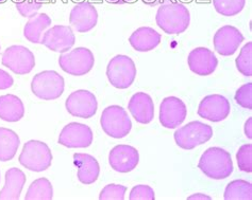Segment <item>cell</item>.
Masks as SVG:
<instances>
[{"instance_id": "2", "label": "cell", "mask_w": 252, "mask_h": 200, "mask_svg": "<svg viewBox=\"0 0 252 200\" xmlns=\"http://www.w3.org/2000/svg\"><path fill=\"white\" fill-rule=\"evenodd\" d=\"M198 168L203 174L214 180L230 177L233 173V161L230 152L220 148H210L200 157Z\"/></svg>"}, {"instance_id": "18", "label": "cell", "mask_w": 252, "mask_h": 200, "mask_svg": "<svg viewBox=\"0 0 252 200\" xmlns=\"http://www.w3.org/2000/svg\"><path fill=\"white\" fill-rule=\"evenodd\" d=\"M188 64L190 71L196 73L197 75L208 76L216 70L218 59L213 51L204 47H198L190 51L188 57Z\"/></svg>"}, {"instance_id": "8", "label": "cell", "mask_w": 252, "mask_h": 200, "mask_svg": "<svg viewBox=\"0 0 252 200\" xmlns=\"http://www.w3.org/2000/svg\"><path fill=\"white\" fill-rule=\"evenodd\" d=\"M95 57L93 52L84 47H79L70 52L62 53L59 57L61 69L74 76H82L94 68Z\"/></svg>"}, {"instance_id": "21", "label": "cell", "mask_w": 252, "mask_h": 200, "mask_svg": "<svg viewBox=\"0 0 252 200\" xmlns=\"http://www.w3.org/2000/svg\"><path fill=\"white\" fill-rule=\"evenodd\" d=\"M162 41V35L149 26H142L132 33L129 43L138 52H148L156 49Z\"/></svg>"}, {"instance_id": "9", "label": "cell", "mask_w": 252, "mask_h": 200, "mask_svg": "<svg viewBox=\"0 0 252 200\" xmlns=\"http://www.w3.org/2000/svg\"><path fill=\"white\" fill-rule=\"evenodd\" d=\"M1 63L15 75L30 73L35 66L34 54L24 46H11L2 53Z\"/></svg>"}, {"instance_id": "16", "label": "cell", "mask_w": 252, "mask_h": 200, "mask_svg": "<svg viewBox=\"0 0 252 200\" xmlns=\"http://www.w3.org/2000/svg\"><path fill=\"white\" fill-rule=\"evenodd\" d=\"M140 162L138 150L130 145H116L110 151L109 163L111 168L118 173L133 171Z\"/></svg>"}, {"instance_id": "12", "label": "cell", "mask_w": 252, "mask_h": 200, "mask_svg": "<svg viewBox=\"0 0 252 200\" xmlns=\"http://www.w3.org/2000/svg\"><path fill=\"white\" fill-rule=\"evenodd\" d=\"M188 108L182 100L177 97L165 98L160 105V123L163 127L175 129L187 119Z\"/></svg>"}, {"instance_id": "32", "label": "cell", "mask_w": 252, "mask_h": 200, "mask_svg": "<svg viewBox=\"0 0 252 200\" xmlns=\"http://www.w3.org/2000/svg\"><path fill=\"white\" fill-rule=\"evenodd\" d=\"M127 186L111 183L104 186L99 195L100 200H124Z\"/></svg>"}, {"instance_id": "20", "label": "cell", "mask_w": 252, "mask_h": 200, "mask_svg": "<svg viewBox=\"0 0 252 200\" xmlns=\"http://www.w3.org/2000/svg\"><path fill=\"white\" fill-rule=\"evenodd\" d=\"M74 164L78 170V179L83 184H93L100 174V165L96 158L89 154H74Z\"/></svg>"}, {"instance_id": "17", "label": "cell", "mask_w": 252, "mask_h": 200, "mask_svg": "<svg viewBox=\"0 0 252 200\" xmlns=\"http://www.w3.org/2000/svg\"><path fill=\"white\" fill-rule=\"evenodd\" d=\"M70 25L77 32L86 33L93 30L98 23V12L90 2H80L72 8L69 15Z\"/></svg>"}, {"instance_id": "24", "label": "cell", "mask_w": 252, "mask_h": 200, "mask_svg": "<svg viewBox=\"0 0 252 200\" xmlns=\"http://www.w3.org/2000/svg\"><path fill=\"white\" fill-rule=\"evenodd\" d=\"M51 25V18L45 13H37L29 18L24 28V36L32 44H41L45 31Z\"/></svg>"}, {"instance_id": "27", "label": "cell", "mask_w": 252, "mask_h": 200, "mask_svg": "<svg viewBox=\"0 0 252 200\" xmlns=\"http://www.w3.org/2000/svg\"><path fill=\"white\" fill-rule=\"evenodd\" d=\"M223 198L225 200H251L252 184L246 180H234L225 188Z\"/></svg>"}, {"instance_id": "23", "label": "cell", "mask_w": 252, "mask_h": 200, "mask_svg": "<svg viewBox=\"0 0 252 200\" xmlns=\"http://www.w3.org/2000/svg\"><path fill=\"white\" fill-rule=\"evenodd\" d=\"M25 116L22 100L14 95L0 97V119L5 122H18Z\"/></svg>"}, {"instance_id": "35", "label": "cell", "mask_w": 252, "mask_h": 200, "mask_svg": "<svg viewBox=\"0 0 252 200\" xmlns=\"http://www.w3.org/2000/svg\"><path fill=\"white\" fill-rule=\"evenodd\" d=\"M14 84V79L8 72L0 69V90H5L11 88Z\"/></svg>"}, {"instance_id": "22", "label": "cell", "mask_w": 252, "mask_h": 200, "mask_svg": "<svg viewBox=\"0 0 252 200\" xmlns=\"http://www.w3.org/2000/svg\"><path fill=\"white\" fill-rule=\"evenodd\" d=\"M5 184L0 191V200H17L21 197L26 183L25 173L17 168H12L5 173Z\"/></svg>"}, {"instance_id": "30", "label": "cell", "mask_w": 252, "mask_h": 200, "mask_svg": "<svg viewBox=\"0 0 252 200\" xmlns=\"http://www.w3.org/2000/svg\"><path fill=\"white\" fill-rule=\"evenodd\" d=\"M17 11L23 17L30 18L37 14L44 4V0H14Z\"/></svg>"}, {"instance_id": "1", "label": "cell", "mask_w": 252, "mask_h": 200, "mask_svg": "<svg viewBox=\"0 0 252 200\" xmlns=\"http://www.w3.org/2000/svg\"><path fill=\"white\" fill-rule=\"evenodd\" d=\"M157 25L166 34L178 35L187 31L190 23L189 9L180 2L161 4L156 16Z\"/></svg>"}, {"instance_id": "37", "label": "cell", "mask_w": 252, "mask_h": 200, "mask_svg": "<svg viewBox=\"0 0 252 200\" xmlns=\"http://www.w3.org/2000/svg\"><path fill=\"white\" fill-rule=\"evenodd\" d=\"M252 118L250 117L245 123V135L248 139H252Z\"/></svg>"}, {"instance_id": "7", "label": "cell", "mask_w": 252, "mask_h": 200, "mask_svg": "<svg viewBox=\"0 0 252 200\" xmlns=\"http://www.w3.org/2000/svg\"><path fill=\"white\" fill-rule=\"evenodd\" d=\"M107 76L113 87L127 89L136 77L135 64L127 55H116L108 64Z\"/></svg>"}, {"instance_id": "10", "label": "cell", "mask_w": 252, "mask_h": 200, "mask_svg": "<svg viewBox=\"0 0 252 200\" xmlns=\"http://www.w3.org/2000/svg\"><path fill=\"white\" fill-rule=\"evenodd\" d=\"M65 107L71 116L81 119H90L96 115L98 102L94 93L89 90L80 89L72 92L67 98L65 102Z\"/></svg>"}, {"instance_id": "4", "label": "cell", "mask_w": 252, "mask_h": 200, "mask_svg": "<svg viewBox=\"0 0 252 200\" xmlns=\"http://www.w3.org/2000/svg\"><path fill=\"white\" fill-rule=\"evenodd\" d=\"M100 124L102 130L114 139H122L128 136L132 128L128 112L118 105H111L102 111Z\"/></svg>"}, {"instance_id": "31", "label": "cell", "mask_w": 252, "mask_h": 200, "mask_svg": "<svg viewBox=\"0 0 252 200\" xmlns=\"http://www.w3.org/2000/svg\"><path fill=\"white\" fill-rule=\"evenodd\" d=\"M238 169L245 173L252 172V144H244L236 154Z\"/></svg>"}, {"instance_id": "11", "label": "cell", "mask_w": 252, "mask_h": 200, "mask_svg": "<svg viewBox=\"0 0 252 200\" xmlns=\"http://www.w3.org/2000/svg\"><path fill=\"white\" fill-rule=\"evenodd\" d=\"M93 140L94 135L89 126L77 122L66 125L59 136V143L68 149H86Z\"/></svg>"}, {"instance_id": "25", "label": "cell", "mask_w": 252, "mask_h": 200, "mask_svg": "<svg viewBox=\"0 0 252 200\" xmlns=\"http://www.w3.org/2000/svg\"><path fill=\"white\" fill-rule=\"evenodd\" d=\"M21 139L12 129L0 127V161H10L15 157Z\"/></svg>"}, {"instance_id": "41", "label": "cell", "mask_w": 252, "mask_h": 200, "mask_svg": "<svg viewBox=\"0 0 252 200\" xmlns=\"http://www.w3.org/2000/svg\"><path fill=\"white\" fill-rule=\"evenodd\" d=\"M0 48H1V46H0Z\"/></svg>"}, {"instance_id": "38", "label": "cell", "mask_w": 252, "mask_h": 200, "mask_svg": "<svg viewBox=\"0 0 252 200\" xmlns=\"http://www.w3.org/2000/svg\"><path fill=\"white\" fill-rule=\"evenodd\" d=\"M107 1L112 4H126V3L134 2L136 0H107Z\"/></svg>"}, {"instance_id": "36", "label": "cell", "mask_w": 252, "mask_h": 200, "mask_svg": "<svg viewBox=\"0 0 252 200\" xmlns=\"http://www.w3.org/2000/svg\"><path fill=\"white\" fill-rule=\"evenodd\" d=\"M143 2L150 5V6H156V5H161V4H164V3L178 2V1H177V0H143Z\"/></svg>"}, {"instance_id": "40", "label": "cell", "mask_w": 252, "mask_h": 200, "mask_svg": "<svg viewBox=\"0 0 252 200\" xmlns=\"http://www.w3.org/2000/svg\"><path fill=\"white\" fill-rule=\"evenodd\" d=\"M5 1V0H0V3H3Z\"/></svg>"}, {"instance_id": "5", "label": "cell", "mask_w": 252, "mask_h": 200, "mask_svg": "<svg viewBox=\"0 0 252 200\" xmlns=\"http://www.w3.org/2000/svg\"><path fill=\"white\" fill-rule=\"evenodd\" d=\"M65 82L57 71L47 70L39 72L32 78L31 90L34 96L45 101L57 100L63 95Z\"/></svg>"}, {"instance_id": "14", "label": "cell", "mask_w": 252, "mask_h": 200, "mask_svg": "<svg viewBox=\"0 0 252 200\" xmlns=\"http://www.w3.org/2000/svg\"><path fill=\"white\" fill-rule=\"evenodd\" d=\"M231 105L227 98L220 95H211L202 99L199 104L198 115L211 122H221L230 115Z\"/></svg>"}, {"instance_id": "39", "label": "cell", "mask_w": 252, "mask_h": 200, "mask_svg": "<svg viewBox=\"0 0 252 200\" xmlns=\"http://www.w3.org/2000/svg\"><path fill=\"white\" fill-rule=\"evenodd\" d=\"M188 199H189V200H191V199H208V200H210L211 197L205 196V195H203V194H194L193 196L189 197Z\"/></svg>"}, {"instance_id": "29", "label": "cell", "mask_w": 252, "mask_h": 200, "mask_svg": "<svg viewBox=\"0 0 252 200\" xmlns=\"http://www.w3.org/2000/svg\"><path fill=\"white\" fill-rule=\"evenodd\" d=\"M235 64L238 72H241L243 75L248 77L252 75V42L247 43L243 47Z\"/></svg>"}, {"instance_id": "3", "label": "cell", "mask_w": 252, "mask_h": 200, "mask_svg": "<svg viewBox=\"0 0 252 200\" xmlns=\"http://www.w3.org/2000/svg\"><path fill=\"white\" fill-rule=\"evenodd\" d=\"M19 163L29 171L41 173L48 170L52 163V152L49 146L38 140L25 143L19 155Z\"/></svg>"}, {"instance_id": "19", "label": "cell", "mask_w": 252, "mask_h": 200, "mask_svg": "<svg viewBox=\"0 0 252 200\" xmlns=\"http://www.w3.org/2000/svg\"><path fill=\"white\" fill-rule=\"evenodd\" d=\"M128 109L135 121L141 124H149L155 118L154 101L145 92H137L132 96L128 104Z\"/></svg>"}, {"instance_id": "6", "label": "cell", "mask_w": 252, "mask_h": 200, "mask_svg": "<svg viewBox=\"0 0 252 200\" xmlns=\"http://www.w3.org/2000/svg\"><path fill=\"white\" fill-rule=\"evenodd\" d=\"M176 144L183 150H194L213 137V128L200 121H193L175 131Z\"/></svg>"}, {"instance_id": "34", "label": "cell", "mask_w": 252, "mask_h": 200, "mask_svg": "<svg viewBox=\"0 0 252 200\" xmlns=\"http://www.w3.org/2000/svg\"><path fill=\"white\" fill-rule=\"evenodd\" d=\"M130 200H155V191L149 185L138 184L130 192Z\"/></svg>"}, {"instance_id": "13", "label": "cell", "mask_w": 252, "mask_h": 200, "mask_svg": "<svg viewBox=\"0 0 252 200\" xmlns=\"http://www.w3.org/2000/svg\"><path fill=\"white\" fill-rule=\"evenodd\" d=\"M76 43L74 31L68 25H55L44 33L42 43L54 52L65 53L69 51Z\"/></svg>"}, {"instance_id": "28", "label": "cell", "mask_w": 252, "mask_h": 200, "mask_svg": "<svg viewBox=\"0 0 252 200\" xmlns=\"http://www.w3.org/2000/svg\"><path fill=\"white\" fill-rule=\"evenodd\" d=\"M214 8L220 15L232 17L243 11L246 0H213Z\"/></svg>"}, {"instance_id": "26", "label": "cell", "mask_w": 252, "mask_h": 200, "mask_svg": "<svg viewBox=\"0 0 252 200\" xmlns=\"http://www.w3.org/2000/svg\"><path fill=\"white\" fill-rule=\"evenodd\" d=\"M54 188L47 178H38L33 181L25 196V200H51Z\"/></svg>"}, {"instance_id": "33", "label": "cell", "mask_w": 252, "mask_h": 200, "mask_svg": "<svg viewBox=\"0 0 252 200\" xmlns=\"http://www.w3.org/2000/svg\"><path fill=\"white\" fill-rule=\"evenodd\" d=\"M235 102L245 109H252V83L245 84L236 90Z\"/></svg>"}, {"instance_id": "15", "label": "cell", "mask_w": 252, "mask_h": 200, "mask_svg": "<svg viewBox=\"0 0 252 200\" xmlns=\"http://www.w3.org/2000/svg\"><path fill=\"white\" fill-rule=\"evenodd\" d=\"M244 42L242 32L233 25H223L214 35L215 51L222 56H231Z\"/></svg>"}]
</instances>
